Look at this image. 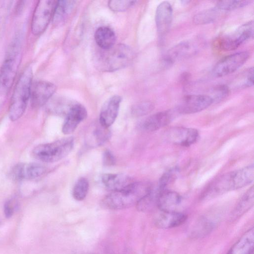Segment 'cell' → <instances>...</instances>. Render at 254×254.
<instances>
[{
  "mask_svg": "<svg viewBox=\"0 0 254 254\" xmlns=\"http://www.w3.org/2000/svg\"></svg>",
  "mask_w": 254,
  "mask_h": 254,
  "instance_id": "cell-39",
  "label": "cell"
},
{
  "mask_svg": "<svg viewBox=\"0 0 254 254\" xmlns=\"http://www.w3.org/2000/svg\"><path fill=\"white\" fill-rule=\"evenodd\" d=\"M247 51L235 53L225 57L214 66L212 72L215 77H221L234 73L249 59Z\"/></svg>",
  "mask_w": 254,
  "mask_h": 254,
  "instance_id": "cell-7",
  "label": "cell"
},
{
  "mask_svg": "<svg viewBox=\"0 0 254 254\" xmlns=\"http://www.w3.org/2000/svg\"><path fill=\"white\" fill-rule=\"evenodd\" d=\"M187 219V216L183 213L160 211L155 218V224L160 229H170L181 225Z\"/></svg>",
  "mask_w": 254,
  "mask_h": 254,
  "instance_id": "cell-17",
  "label": "cell"
},
{
  "mask_svg": "<svg viewBox=\"0 0 254 254\" xmlns=\"http://www.w3.org/2000/svg\"><path fill=\"white\" fill-rule=\"evenodd\" d=\"M94 38L96 44L103 50L113 47L116 39L114 31L107 26L99 27L95 31Z\"/></svg>",
  "mask_w": 254,
  "mask_h": 254,
  "instance_id": "cell-24",
  "label": "cell"
},
{
  "mask_svg": "<svg viewBox=\"0 0 254 254\" xmlns=\"http://www.w3.org/2000/svg\"><path fill=\"white\" fill-rule=\"evenodd\" d=\"M153 190L152 185L147 182H134L127 188L120 191H111L102 200L105 208L122 209L136 205L143 197Z\"/></svg>",
  "mask_w": 254,
  "mask_h": 254,
  "instance_id": "cell-1",
  "label": "cell"
},
{
  "mask_svg": "<svg viewBox=\"0 0 254 254\" xmlns=\"http://www.w3.org/2000/svg\"><path fill=\"white\" fill-rule=\"evenodd\" d=\"M164 137L167 142L172 144L188 147L197 141L199 132L193 128L176 127L168 129L165 132Z\"/></svg>",
  "mask_w": 254,
  "mask_h": 254,
  "instance_id": "cell-10",
  "label": "cell"
},
{
  "mask_svg": "<svg viewBox=\"0 0 254 254\" xmlns=\"http://www.w3.org/2000/svg\"><path fill=\"white\" fill-rule=\"evenodd\" d=\"M254 246V229L247 231L226 254H252Z\"/></svg>",
  "mask_w": 254,
  "mask_h": 254,
  "instance_id": "cell-22",
  "label": "cell"
},
{
  "mask_svg": "<svg viewBox=\"0 0 254 254\" xmlns=\"http://www.w3.org/2000/svg\"><path fill=\"white\" fill-rule=\"evenodd\" d=\"M254 202V187L252 186L242 196L234 211V216L243 215L253 207Z\"/></svg>",
  "mask_w": 254,
  "mask_h": 254,
  "instance_id": "cell-26",
  "label": "cell"
},
{
  "mask_svg": "<svg viewBox=\"0 0 254 254\" xmlns=\"http://www.w3.org/2000/svg\"><path fill=\"white\" fill-rule=\"evenodd\" d=\"M46 172L43 165L36 163H20L12 170L13 179L17 181L30 180L42 176Z\"/></svg>",
  "mask_w": 254,
  "mask_h": 254,
  "instance_id": "cell-15",
  "label": "cell"
},
{
  "mask_svg": "<svg viewBox=\"0 0 254 254\" xmlns=\"http://www.w3.org/2000/svg\"><path fill=\"white\" fill-rule=\"evenodd\" d=\"M74 142V138L70 136L39 144L33 149L32 155L43 162H57L69 154L73 147Z\"/></svg>",
  "mask_w": 254,
  "mask_h": 254,
  "instance_id": "cell-4",
  "label": "cell"
},
{
  "mask_svg": "<svg viewBox=\"0 0 254 254\" xmlns=\"http://www.w3.org/2000/svg\"><path fill=\"white\" fill-rule=\"evenodd\" d=\"M229 87L225 84H218L213 87L208 95L213 103H218L225 99L229 94Z\"/></svg>",
  "mask_w": 254,
  "mask_h": 254,
  "instance_id": "cell-33",
  "label": "cell"
},
{
  "mask_svg": "<svg viewBox=\"0 0 254 254\" xmlns=\"http://www.w3.org/2000/svg\"><path fill=\"white\" fill-rule=\"evenodd\" d=\"M89 187V182L86 178L84 177L79 178L73 187L72 190L73 197L77 201L83 200L87 194Z\"/></svg>",
  "mask_w": 254,
  "mask_h": 254,
  "instance_id": "cell-29",
  "label": "cell"
},
{
  "mask_svg": "<svg viewBox=\"0 0 254 254\" xmlns=\"http://www.w3.org/2000/svg\"><path fill=\"white\" fill-rule=\"evenodd\" d=\"M234 171L225 173L213 181L207 187L202 197L211 198L228 191L238 190Z\"/></svg>",
  "mask_w": 254,
  "mask_h": 254,
  "instance_id": "cell-11",
  "label": "cell"
},
{
  "mask_svg": "<svg viewBox=\"0 0 254 254\" xmlns=\"http://www.w3.org/2000/svg\"><path fill=\"white\" fill-rule=\"evenodd\" d=\"M33 70L27 67L19 76L14 88L8 108L9 119L14 122L24 113L30 98L32 84Z\"/></svg>",
  "mask_w": 254,
  "mask_h": 254,
  "instance_id": "cell-2",
  "label": "cell"
},
{
  "mask_svg": "<svg viewBox=\"0 0 254 254\" xmlns=\"http://www.w3.org/2000/svg\"><path fill=\"white\" fill-rule=\"evenodd\" d=\"M133 56L132 51L126 45H114L109 49L103 50L97 59V64L104 71H113L127 65Z\"/></svg>",
  "mask_w": 254,
  "mask_h": 254,
  "instance_id": "cell-5",
  "label": "cell"
},
{
  "mask_svg": "<svg viewBox=\"0 0 254 254\" xmlns=\"http://www.w3.org/2000/svg\"><path fill=\"white\" fill-rule=\"evenodd\" d=\"M189 2H190V1H188V0H183V1H182V3L184 4H187Z\"/></svg>",
  "mask_w": 254,
  "mask_h": 254,
  "instance_id": "cell-38",
  "label": "cell"
},
{
  "mask_svg": "<svg viewBox=\"0 0 254 254\" xmlns=\"http://www.w3.org/2000/svg\"><path fill=\"white\" fill-rule=\"evenodd\" d=\"M122 98L114 95L106 100L101 108L99 123L105 127H109L115 121L119 113Z\"/></svg>",
  "mask_w": 254,
  "mask_h": 254,
  "instance_id": "cell-16",
  "label": "cell"
},
{
  "mask_svg": "<svg viewBox=\"0 0 254 254\" xmlns=\"http://www.w3.org/2000/svg\"><path fill=\"white\" fill-rule=\"evenodd\" d=\"M75 3L74 0L57 1L52 17L53 23L59 25L63 23L71 13Z\"/></svg>",
  "mask_w": 254,
  "mask_h": 254,
  "instance_id": "cell-25",
  "label": "cell"
},
{
  "mask_svg": "<svg viewBox=\"0 0 254 254\" xmlns=\"http://www.w3.org/2000/svg\"><path fill=\"white\" fill-rule=\"evenodd\" d=\"M57 1L39 0L37 2L32 15L31 32L35 36L41 34L52 19Z\"/></svg>",
  "mask_w": 254,
  "mask_h": 254,
  "instance_id": "cell-6",
  "label": "cell"
},
{
  "mask_svg": "<svg viewBox=\"0 0 254 254\" xmlns=\"http://www.w3.org/2000/svg\"><path fill=\"white\" fill-rule=\"evenodd\" d=\"M136 1L134 0H110L109 7L114 11H123L132 6Z\"/></svg>",
  "mask_w": 254,
  "mask_h": 254,
  "instance_id": "cell-35",
  "label": "cell"
},
{
  "mask_svg": "<svg viewBox=\"0 0 254 254\" xmlns=\"http://www.w3.org/2000/svg\"><path fill=\"white\" fill-rule=\"evenodd\" d=\"M253 36L254 22L251 20L241 25L233 33L223 37L220 41V47L224 51L234 50Z\"/></svg>",
  "mask_w": 254,
  "mask_h": 254,
  "instance_id": "cell-8",
  "label": "cell"
},
{
  "mask_svg": "<svg viewBox=\"0 0 254 254\" xmlns=\"http://www.w3.org/2000/svg\"><path fill=\"white\" fill-rule=\"evenodd\" d=\"M4 213L6 218L10 217L15 209V203L12 199L7 200L4 204Z\"/></svg>",
  "mask_w": 254,
  "mask_h": 254,
  "instance_id": "cell-37",
  "label": "cell"
},
{
  "mask_svg": "<svg viewBox=\"0 0 254 254\" xmlns=\"http://www.w3.org/2000/svg\"><path fill=\"white\" fill-rule=\"evenodd\" d=\"M181 200V196L177 192L167 190L158 191L157 207L160 211H176Z\"/></svg>",
  "mask_w": 254,
  "mask_h": 254,
  "instance_id": "cell-21",
  "label": "cell"
},
{
  "mask_svg": "<svg viewBox=\"0 0 254 254\" xmlns=\"http://www.w3.org/2000/svg\"><path fill=\"white\" fill-rule=\"evenodd\" d=\"M212 103L213 100L208 95H188L183 98L175 110L181 114H194L205 110Z\"/></svg>",
  "mask_w": 254,
  "mask_h": 254,
  "instance_id": "cell-9",
  "label": "cell"
},
{
  "mask_svg": "<svg viewBox=\"0 0 254 254\" xmlns=\"http://www.w3.org/2000/svg\"><path fill=\"white\" fill-rule=\"evenodd\" d=\"M239 88H248L254 84V68L251 67L245 71L240 78Z\"/></svg>",
  "mask_w": 254,
  "mask_h": 254,
  "instance_id": "cell-34",
  "label": "cell"
},
{
  "mask_svg": "<svg viewBox=\"0 0 254 254\" xmlns=\"http://www.w3.org/2000/svg\"><path fill=\"white\" fill-rule=\"evenodd\" d=\"M219 11L216 7L197 13L194 15L193 22L197 24H207L214 21L217 18Z\"/></svg>",
  "mask_w": 254,
  "mask_h": 254,
  "instance_id": "cell-27",
  "label": "cell"
},
{
  "mask_svg": "<svg viewBox=\"0 0 254 254\" xmlns=\"http://www.w3.org/2000/svg\"><path fill=\"white\" fill-rule=\"evenodd\" d=\"M56 90V85L49 81L38 80L32 83L30 99L33 107H40L45 104Z\"/></svg>",
  "mask_w": 254,
  "mask_h": 254,
  "instance_id": "cell-12",
  "label": "cell"
},
{
  "mask_svg": "<svg viewBox=\"0 0 254 254\" xmlns=\"http://www.w3.org/2000/svg\"><path fill=\"white\" fill-rule=\"evenodd\" d=\"M86 137V143L90 147L101 146L109 140L111 137V131L99 123L92 127Z\"/></svg>",
  "mask_w": 254,
  "mask_h": 254,
  "instance_id": "cell-23",
  "label": "cell"
},
{
  "mask_svg": "<svg viewBox=\"0 0 254 254\" xmlns=\"http://www.w3.org/2000/svg\"><path fill=\"white\" fill-rule=\"evenodd\" d=\"M116 160L113 153L109 150L104 151L103 155V163L106 166H112L116 164Z\"/></svg>",
  "mask_w": 254,
  "mask_h": 254,
  "instance_id": "cell-36",
  "label": "cell"
},
{
  "mask_svg": "<svg viewBox=\"0 0 254 254\" xmlns=\"http://www.w3.org/2000/svg\"><path fill=\"white\" fill-rule=\"evenodd\" d=\"M0 68V110L4 105L14 82L20 63L18 42H14Z\"/></svg>",
  "mask_w": 254,
  "mask_h": 254,
  "instance_id": "cell-3",
  "label": "cell"
},
{
  "mask_svg": "<svg viewBox=\"0 0 254 254\" xmlns=\"http://www.w3.org/2000/svg\"><path fill=\"white\" fill-rule=\"evenodd\" d=\"M158 191L152 190L148 194L143 197L136 203L137 209L143 212H147L157 207V198Z\"/></svg>",
  "mask_w": 254,
  "mask_h": 254,
  "instance_id": "cell-28",
  "label": "cell"
},
{
  "mask_svg": "<svg viewBox=\"0 0 254 254\" xmlns=\"http://www.w3.org/2000/svg\"><path fill=\"white\" fill-rule=\"evenodd\" d=\"M173 19V8L167 1L161 2L155 12V23L158 36L163 39L169 31Z\"/></svg>",
  "mask_w": 254,
  "mask_h": 254,
  "instance_id": "cell-13",
  "label": "cell"
},
{
  "mask_svg": "<svg viewBox=\"0 0 254 254\" xmlns=\"http://www.w3.org/2000/svg\"><path fill=\"white\" fill-rule=\"evenodd\" d=\"M101 180L105 187L111 191L123 190L134 182L131 177L121 173L104 174Z\"/></svg>",
  "mask_w": 254,
  "mask_h": 254,
  "instance_id": "cell-19",
  "label": "cell"
},
{
  "mask_svg": "<svg viewBox=\"0 0 254 254\" xmlns=\"http://www.w3.org/2000/svg\"><path fill=\"white\" fill-rule=\"evenodd\" d=\"M179 172L178 168H173L165 172L159 180L158 190H166V188L176 179Z\"/></svg>",
  "mask_w": 254,
  "mask_h": 254,
  "instance_id": "cell-32",
  "label": "cell"
},
{
  "mask_svg": "<svg viewBox=\"0 0 254 254\" xmlns=\"http://www.w3.org/2000/svg\"><path fill=\"white\" fill-rule=\"evenodd\" d=\"M252 2V0H221L217 2L215 7L220 11H229L243 7Z\"/></svg>",
  "mask_w": 254,
  "mask_h": 254,
  "instance_id": "cell-31",
  "label": "cell"
},
{
  "mask_svg": "<svg viewBox=\"0 0 254 254\" xmlns=\"http://www.w3.org/2000/svg\"><path fill=\"white\" fill-rule=\"evenodd\" d=\"M174 118L172 110L157 112L147 117L143 122L141 127L147 131H154L169 125Z\"/></svg>",
  "mask_w": 254,
  "mask_h": 254,
  "instance_id": "cell-18",
  "label": "cell"
},
{
  "mask_svg": "<svg viewBox=\"0 0 254 254\" xmlns=\"http://www.w3.org/2000/svg\"><path fill=\"white\" fill-rule=\"evenodd\" d=\"M154 103L150 101H143L134 105L131 109V114L134 117L146 116L154 109Z\"/></svg>",
  "mask_w": 254,
  "mask_h": 254,
  "instance_id": "cell-30",
  "label": "cell"
},
{
  "mask_svg": "<svg viewBox=\"0 0 254 254\" xmlns=\"http://www.w3.org/2000/svg\"><path fill=\"white\" fill-rule=\"evenodd\" d=\"M87 116V112L84 106L79 103L72 104L65 114L62 127L63 133L69 134L72 133Z\"/></svg>",
  "mask_w": 254,
  "mask_h": 254,
  "instance_id": "cell-14",
  "label": "cell"
},
{
  "mask_svg": "<svg viewBox=\"0 0 254 254\" xmlns=\"http://www.w3.org/2000/svg\"><path fill=\"white\" fill-rule=\"evenodd\" d=\"M196 46L191 42L185 41L178 44L165 55L162 60L164 67H169L176 60L186 57L196 50Z\"/></svg>",
  "mask_w": 254,
  "mask_h": 254,
  "instance_id": "cell-20",
  "label": "cell"
}]
</instances>
